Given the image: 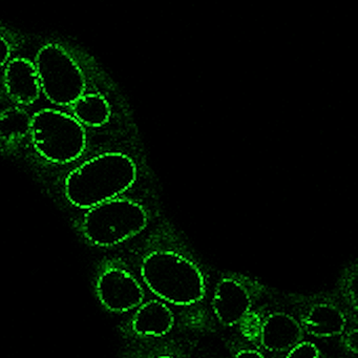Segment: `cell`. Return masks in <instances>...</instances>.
I'll use <instances>...</instances> for the list:
<instances>
[{
    "label": "cell",
    "instance_id": "cell-1",
    "mask_svg": "<svg viewBox=\"0 0 358 358\" xmlns=\"http://www.w3.org/2000/svg\"><path fill=\"white\" fill-rule=\"evenodd\" d=\"M136 176L135 164L125 155H100L69 176L66 196L75 206L91 209L129 189L135 182Z\"/></svg>",
    "mask_w": 358,
    "mask_h": 358
},
{
    "label": "cell",
    "instance_id": "cell-2",
    "mask_svg": "<svg viewBox=\"0 0 358 358\" xmlns=\"http://www.w3.org/2000/svg\"><path fill=\"white\" fill-rule=\"evenodd\" d=\"M141 275L157 296L173 305L202 301L205 282L196 264L171 251H154L142 262Z\"/></svg>",
    "mask_w": 358,
    "mask_h": 358
},
{
    "label": "cell",
    "instance_id": "cell-3",
    "mask_svg": "<svg viewBox=\"0 0 358 358\" xmlns=\"http://www.w3.org/2000/svg\"><path fill=\"white\" fill-rule=\"evenodd\" d=\"M146 224L148 215L141 205L125 199H113L89 209L83 229L92 244L110 247L137 236Z\"/></svg>",
    "mask_w": 358,
    "mask_h": 358
},
{
    "label": "cell",
    "instance_id": "cell-4",
    "mask_svg": "<svg viewBox=\"0 0 358 358\" xmlns=\"http://www.w3.org/2000/svg\"><path fill=\"white\" fill-rule=\"evenodd\" d=\"M30 131L37 152L52 162H71L85 148L87 137L81 123L59 110L37 113L32 117Z\"/></svg>",
    "mask_w": 358,
    "mask_h": 358
},
{
    "label": "cell",
    "instance_id": "cell-5",
    "mask_svg": "<svg viewBox=\"0 0 358 358\" xmlns=\"http://www.w3.org/2000/svg\"><path fill=\"white\" fill-rule=\"evenodd\" d=\"M35 69L41 89L52 103L74 104L85 93L83 72L59 45L43 47L37 54Z\"/></svg>",
    "mask_w": 358,
    "mask_h": 358
},
{
    "label": "cell",
    "instance_id": "cell-6",
    "mask_svg": "<svg viewBox=\"0 0 358 358\" xmlns=\"http://www.w3.org/2000/svg\"><path fill=\"white\" fill-rule=\"evenodd\" d=\"M102 305L113 312H127L142 305L144 291L135 276L117 266L104 268L96 284Z\"/></svg>",
    "mask_w": 358,
    "mask_h": 358
},
{
    "label": "cell",
    "instance_id": "cell-7",
    "mask_svg": "<svg viewBox=\"0 0 358 358\" xmlns=\"http://www.w3.org/2000/svg\"><path fill=\"white\" fill-rule=\"evenodd\" d=\"M251 299L238 280L224 278L213 293V309L221 324L234 326L250 311Z\"/></svg>",
    "mask_w": 358,
    "mask_h": 358
},
{
    "label": "cell",
    "instance_id": "cell-8",
    "mask_svg": "<svg viewBox=\"0 0 358 358\" xmlns=\"http://www.w3.org/2000/svg\"><path fill=\"white\" fill-rule=\"evenodd\" d=\"M303 336L301 324L289 314L276 312L263 320L261 343L268 351H290L301 343Z\"/></svg>",
    "mask_w": 358,
    "mask_h": 358
},
{
    "label": "cell",
    "instance_id": "cell-9",
    "mask_svg": "<svg viewBox=\"0 0 358 358\" xmlns=\"http://www.w3.org/2000/svg\"><path fill=\"white\" fill-rule=\"evenodd\" d=\"M8 94L20 104H31L41 93L38 76L34 64L24 58H15L8 64L5 71Z\"/></svg>",
    "mask_w": 358,
    "mask_h": 358
},
{
    "label": "cell",
    "instance_id": "cell-10",
    "mask_svg": "<svg viewBox=\"0 0 358 358\" xmlns=\"http://www.w3.org/2000/svg\"><path fill=\"white\" fill-rule=\"evenodd\" d=\"M175 324L173 311L165 303L152 299L140 306L133 320L136 333L148 336L167 334Z\"/></svg>",
    "mask_w": 358,
    "mask_h": 358
},
{
    "label": "cell",
    "instance_id": "cell-11",
    "mask_svg": "<svg viewBox=\"0 0 358 358\" xmlns=\"http://www.w3.org/2000/svg\"><path fill=\"white\" fill-rule=\"evenodd\" d=\"M345 322V315L338 308L330 303H318L308 312L303 326L313 336L331 337L341 334Z\"/></svg>",
    "mask_w": 358,
    "mask_h": 358
},
{
    "label": "cell",
    "instance_id": "cell-12",
    "mask_svg": "<svg viewBox=\"0 0 358 358\" xmlns=\"http://www.w3.org/2000/svg\"><path fill=\"white\" fill-rule=\"evenodd\" d=\"M74 113L79 123L89 127H101L110 117L108 102L100 94L81 96L74 103Z\"/></svg>",
    "mask_w": 358,
    "mask_h": 358
},
{
    "label": "cell",
    "instance_id": "cell-13",
    "mask_svg": "<svg viewBox=\"0 0 358 358\" xmlns=\"http://www.w3.org/2000/svg\"><path fill=\"white\" fill-rule=\"evenodd\" d=\"M32 118L20 108H11L0 114V137L17 139L24 137L31 129Z\"/></svg>",
    "mask_w": 358,
    "mask_h": 358
},
{
    "label": "cell",
    "instance_id": "cell-14",
    "mask_svg": "<svg viewBox=\"0 0 358 358\" xmlns=\"http://www.w3.org/2000/svg\"><path fill=\"white\" fill-rule=\"evenodd\" d=\"M240 330L244 337L252 343H261L262 328L263 320L257 312L249 311L238 322Z\"/></svg>",
    "mask_w": 358,
    "mask_h": 358
},
{
    "label": "cell",
    "instance_id": "cell-15",
    "mask_svg": "<svg viewBox=\"0 0 358 358\" xmlns=\"http://www.w3.org/2000/svg\"><path fill=\"white\" fill-rule=\"evenodd\" d=\"M286 358H320V351L314 343L301 341L288 352Z\"/></svg>",
    "mask_w": 358,
    "mask_h": 358
},
{
    "label": "cell",
    "instance_id": "cell-16",
    "mask_svg": "<svg viewBox=\"0 0 358 358\" xmlns=\"http://www.w3.org/2000/svg\"><path fill=\"white\" fill-rule=\"evenodd\" d=\"M10 55H11V51H10L9 45L3 37H0V68L7 64Z\"/></svg>",
    "mask_w": 358,
    "mask_h": 358
},
{
    "label": "cell",
    "instance_id": "cell-17",
    "mask_svg": "<svg viewBox=\"0 0 358 358\" xmlns=\"http://www.w3.org/2000/svg\"><path fill=\"white\" fill-rule=\"evenodd\" d=\"M236 358H265L259 351L255 350H243L236 354Z\"/></svg>",
    "mask_w": 358,
    "mask_h": 358
},
{
    "label": "cell",
    "instance_id": "cell-18",
    "mask_svg": "<svg viewBox=\"0 0 358 358\" xmlns=\"http://www.w3.org/2000/svg\"><path fill=\"white\" fill-rule=\"evenodd\" d=\"M156 358H176V357H173V356H159V357H156Z\"/></svg>",
    "mask_w": 358,
    "mask_h": 358
}]
</instances>
